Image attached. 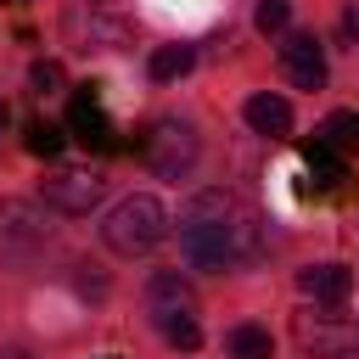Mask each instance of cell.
Masks as SVG:
<instances>
[{"mask_svg":"<svg viewBox=\"0 0 359 359\" xmlns=\"http://www.w3.org/2000/svg\"><path fill=\"white\" fill-rule=\"evenodd\" d=\"M342 34H348V39H353V34H359V11H353V6H348V11H342Z\"/></svg>","mask_w":359,"mask_h":359,"instance_id":"cell-21","label":"cell"},{"mask_svg":"<svg viewBox=\"0 0 359 359\" xmlns=\"http://www.w3.org/2000/svg\"><path fill=\"white\" fill-rule=\"evenodd\" d=\"M45 236H50V224H45V213L34 208V202H0V258L6 264H22V258H34L39 247H45Z\"/></svg>","mask_w":359,"mask_h":359,"instance_id":"cell-5","label":"cell"},{"mask_svg":"<svg viewBox=\"0 0 359 359\" xmlns=\"http://www.w3.org/2000/svg\"><path fill=\"white\" fill-rule=\"evenodd\" d=\"M297 342H303V348H325V353H337V348L348 342V331H337V325H314V320H297Z\"/></svg>","mask_w":359,"mask_h":359,"instance_id":"cell-16","label":"cell"},{"mask_svg":"<svg viewBox=\"0 0 359 359\" xmlns=\"http://www.w3.org/2000/svg\"><path fill=\"white\" fill-rule=\"evenodd\" d=\"M297 286H303L314 303H342V297L353 292V275H348V264H314V269L297 275Z\"/></svg>","mask_w":359,"mask_h":359,"instance_id":"cell-11","label":"cell"},{"mask_svg":"<svg viewBox=\"0 0 359 359\" xmlns=\"http://www.w3.org/2000/svg\"><path fill=\"white\" fill-rule=\"evenodd\" d=\"M67 39L79 50H123L129 45V22L118 11H107L101 0H79V6H67Z\"/></svg>","mask_w":359,"mask_h":359,"instance_id":"cell-4","label":"cell"},{"mask_svg":"<svg viewBox=\"0 0 359 359\" xmlns=\"http://www.w3.org/2000/svg\"><path fill=\"white\" fill-rule=\"evenodd\" d=\"M146 309H151V320H157V325H168V320L196 314V292H191L174 269H163V275H151V286H146Z\"/></svg>","mask_w":359,"mask_h":359,"instance_id":"cell-10","label":"cell"},{"mask_svg":"<svg viewBox=\"0 0 359 359\" xmlns=\"http://www.w3.org/2000/svg\"><path fill=\"white\" fill-rule=\"evenodd\" d=\"M180 252L191 269H236L258 252V213L224 191H202L180 213Z\"/></svg>","mask_w":359,"mask_h":359,"instance_id":"cell-1","label":"cell"},{"mask_svg":"<svg viewBox=\"0 0 359 359\" xmlns=\"http://www.w3.org/2000/svg\"><path fill=\"white\" fill-rule=\"evenodd\" d=\"M320 140L331 146V151H359V112H331L325 123H320Z\"/></svg>","mask_w":359,"mask_h":359,"instance_id":"cell-14","label":"cell"},{"mask_svg":"<svg viewBox=\"0 0 359 359\" xmlns=\"http://www.w3.org/2000/svg\"><path fill=\"white\" fill-rule=\"evenodd\" d=\"M67 129H73V140H79V146H90V151H112V146H118V135H112V123H107V112L95 107V84H84V90L73 95V112H67Z\"/></svg>","mask_w":359,"mask_h":359,"instance_id":"cell-8","label":"cell"},{"mask_svg":"<svg viewBox=\"0 0 359 359\" xmlns=\"http://www.w3.org/2000/svg\"><path fill=\"white\" fill-rule=\"evenodd\" d=\"M224 353H230V359H269L275 342H269L264 325H236V331L224 337Z\"/></svg>","mask_w":359,"mask_h":359,"instance_id":"cell-13","label":"cell"},{"mask_svg":"<svg viewBox=\"0 0 359 359\" xmlns=\"http://www.w3.org/2000/svg\"><path fill=\"white\" fill-rule=\"evenodd\" d=\"M28 151H34V157H62V129L45 123V118L28 123Z\"/></svg>","mask_w":359,"mask_h":359,"instance_id":"cell-17","label":"cell"},{"mask_svg":"<svg viewBox=\"0 0 359 359\" xmlns=\"http://www.w3.org/2000/svg\"><path fill=\"white\" fill-rule=\"evenodd\" d=\"M28 79H34V90H39V95H56V90H62V62H34V67H28Z\"/></svg>","mask_w":359,"mask_h":359,"instance_id":"cell-20","label":"cell"},{"mask_svg":"<svg viewBox=\"0 0 359 359\" xmlns=\"http://www.w3.org/2000/svg\"><path fill=\"white\" fill-rule=\"evenodd\" d=\"M303 163H309V180H297V196H331V191H342L348 163H342V151H331L320 135L303 140Z\"/></svg>","mask_w":359,"mask_h":359,"instance_id":"cell-7","label":"cell"},{"mask_svg":"<svg viewBox=\"0 0 359 359\" xmlns=\"http://www.w3.org/2000/svg\"><path fill=\"white\" fill-rule=\"evenodd\" d=\"M101 236H107V247L118 252V258H140V252H151L163 236H168V208L157 202V196H123L112 213H107V224H101Z\"/></svg>","mask_w":359,"mask_h":359,"instance_id":"cell-2","label":"cell"},{"mask_svg":"<svg viewBox=\"0 0 359 359\" xmlns=\"http://www.w3.org/2000/svg\"><path fill=\"white\" fill-rule=\"evenodd\" d=\"M0 359H34L28 348H0Z\"/></svg>","mask_w":359,"mask_h":359,"instance_id":"cell-22","label":"cell"},{"mask_svg":"<svg viewBox=\"0 0 359 359\" xmlns=\"http://www.w3.org/2000/svg\"><path fill=\"white\" fill-rule=\"evenodd\" d=\"M280 67H286V79H292L297 90H320V84H325V56H320L314 34H286Z\"/></svg>","mask_w":359,"mask_h":359,"instance_id":"cell-9","label":"cell"},{"mask_svg":"<svg viewBox=\"0 0 359 359\" xmlns=\"http://www.w3.org/2000/svg\"><path fill=\"white\" fill-rule=\"evenodd\" d=\"M6 118H11V107H6V101H0V129H6Z\"/></svg>","mask_w":359,"mask_h":359,"instance_id":"cell-23","label":"cell"},{"mask_svg":"<svg viewBox=\"0 0 359 359\" xmlns=\"http://www.w3.org/2000/svg\"><path fill=\"white\" fill-rule=\"evenodd\" d=\"M247 123L258 135H292V101L286 95H252L247 101Z\"/></svg>","mask_w":359,"mask_h":359,"instance_id":"cell-12","label":"cell"},{"mask_svg":"<svg viewBox=\"0 0 359 359\" xmlns=\"http://www.w3.org/2000/svg\"><path fill=\"white\" fill-rule=\"evenodd\" d=\"M191 62H196L191 45H157V50H151V79H163V84H168V79H185Z\"/></svg>","mask_w":359,"mask_h":359,"instance_id":"cell-15","label":"cell"},{"mask_svg":"<svg viewBox=\"0 0 359 359\" xmlns=\"http://www.w3.org/2000/svg\"><path fill=\"white\" fill-rule=\"evenodd\" d=\"M140 157H146V168H151V174L180 180V174H191V168H196V135H191L185 123L163 118V123H151V129H146Z\"/></svg>","mask_w":359,"mask_h":359,"instance_id":"cell-3","label":"cell"},{"mask_svg":"<svg viewBox=\"0 0 359 359\" xmlns=\"http://www.w3.org/2000/svg\"><path fill=\"white\" fill-rule=\"evenodd\" d=\"M39 196H45L50 208H62V213H90V208L101 202V180H95L90 168H50V174L39 180Z\"/></svg>","mask_w":359,"mask_h":359,"instance_id":"cell-6","label":"cell"},{"mask_svg":"<svg viewBox=\"0 0 359 359\" xmlns=\"http://www.w3.org/2000/svg\"><path fill=\"white\" fill-rule=\"evenodd\" d=\"M163 337H168L174 348H185V353H191V348H202V331H196V320H191V314H185V320H168V325H163Z\"/></svg>","mask_w":359,"mask_h":359,"instance_id":"cell-19","label":"cell"},{"mask_svg":"<svg viewBox=\"0 0 359 359\" xmlns=\"http://www.w3.org/2000/svg\"><path fill=\"white\" fill-rule=\"evenodd\" d=\"M286 22H292V6L286 0H258V11H252V28L258 34H280Z\"/></svg>","mask_w":359,"mask_h":359,"instance_id":"cell-18","label":"cell"}]
</instances>
